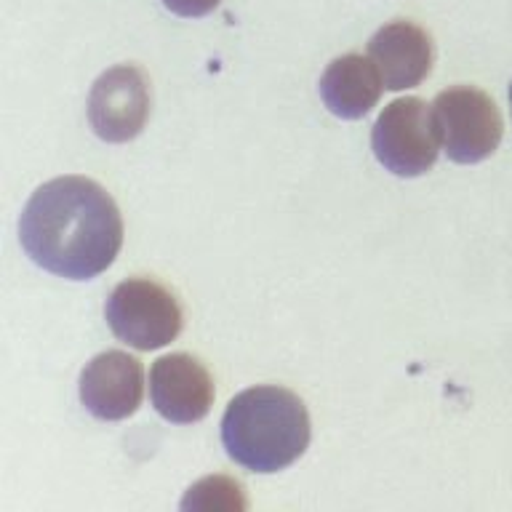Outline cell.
Wrapping results in <instances>:
<instances>
[{"instance_id":"1","label":"cell","mask_w":512,"mask_h":512,"mask_svg":"<svg viewBox=\"0 0 512 512\" xmlns=\"http://www.w3.org/2000/svg\"><path fill=\"white\" fill-rule=\"evenodd\" d=\"M19 238L32 262L67 280L102 275L123 246V219L102 184L59 176L32 192L19 219Z\"/></svg>"},{"instance_id":"2","label":"cell","mask_w":512,"mask_h":512,"mask_svg":"<svg viewBox=\"0 0 512 512\" xmlns=\"http://www.w3.org/2000/svg\"><path fill=\"white\" fill-rule=\"evenodd\" d=\"M310 414L286 387H251L230 400L222 416L227 456L248 472H280L310 446Z\"/></svg>"},{"instance_id":"3","label":"cell","mask_w":512,"mask_h":512,"mask_svg":"<svg viewBox=\"0 0 512 512\" xmlns=\"http://www.w3.org/2000/svg\"><path fill=\"white\" fill-rule=\"evenodd\" d=\"M104 318L120 342L142 352L174 342L184 323L176 296L150 278H128L112 288Z\"/></svg>"},{"instance_id":"4","label":"cell","mask_w":512,"mask_h":512,"mask_svg":"<svg viewBox=\"0 0 512 512\" xmlns=\"http://www.w3.org/2000/svg\"><path fill=\"white\" fill-rule=\"evenodd\" d=\"M440 136L432 104L406 96L382 110L371 128V150L390 174L414 179L427 174L440 155Z\"/></svg>"},{"instance_id":"5","label":"cell","mask_w":512,"mask_h":512,"mask_svg":"<svg viewBox=\"0 0 512 512\" xmlns=\"http://www.w3.org/2000/svg\"><path fill=\"white\" fill-rule=\"evenodd\" d=\"M432 118L448 160L462 166L491 158L502 142L504 123L499 107L486 91L475 86L440 91L432 102Z\"/></svg>"},{"instance_id":"6","label":"cell","mask_w":512,"mask_h":512,"mask_svg":"<svg viewBox=\"0 0 512 512\" xmlns=\"http://www.w3.org/2000/svg\"><path fill=\"white\" fill-rule=\"evenodd\" d=\"M150 78L136 64H118L88 94V123L104 142H131L142 134L150 118Z\"/></svg>"},{"instance_id":"7","label":"cell","mask_w":512,"mask_h":512,"mask_svg":"<svg viewBox=\"0 0 512 512\" xmlns=\"http://www.w3.org/2000/svg\"><path fill=\"white\" fill-rule=\"evenodd\" d=\"M214 379L187 352L163 355L150 368L152 406L166 422L192 424L206 419L214 406Z\"/></svg>"},{"instance_id":"8","label":"cell","mask_w":512,"mask_h":512,"mask_svg":"<svg viewBox=\"0 0 512 512\" xmlns=\"http://www.w3.org/2000/svg\"><path fill=\"white\" fill-rule=\"evenodd\" d=\"M142 398L144 368L128 352H102L80 374V403L102 422L128 419L142 406Z\"/></svg>"},{"instance_id":"9","label":"cell","mask_w":512,"mask_h":512,"mask_svg":"<svg viewBox=\"0 0 512 512\" xmlns=\"http://www.w3.org/2000/svg\"><path fill=\"white\" fill-rule=\"evenodd\" d=\"M368 56L382 75L384 88L403 91L419 86L432 70V38L414 22L398 19L384 24L368 40Z\"/></svg>"},{"instance_id":"10","label":"cell","mask_w":512,"mask_h":512,"mask_svg":"<svg viewBox=\"0 0 512 512\" xmlns=\"http://www.w3.org/2000/svg\"><path fill=\"white\" fill-rule=\"evenodd\" d=\"M384 80L371 56L344 54L328 64L320 78V96L328 112L342 120H358L374 110Z\"/></svg>"},{"instance_id":"11","label":"cell","mask_w":512,"mask_h":512,"mask_svg":"<svg viewBox=\"0 0 512 512\" xmlns=\"http://www.w3.org/2000/svg\"><path fill=\"white\" fill-rule=\"evenodd\" d=\"M184 510L200 507V510H211V507H246V499L240 494V486L235 480L227 478H206L200 480L198 486L190 488V494L182 499Z\"/></svg>"},{"instance_id":"12","label":"cell","mask_w":512,"mask_h":512,"mask_svg":"<svg viewBox=\"0 0 512 512\" xmlns=\"http://www.w3.org/2000/svg\"><path fill=\"white\" fill-rule=\"evenodd\" d=\"M222 0H163V6L176 16H184V19H198V16L211 14Z\"/></svg>"},{"instance_id":"13","label":"cell","mask_w":512,"mask_h":512,"mask_svg":"<svg viewBox=\"0 0 512 512\" xmlns=\"http://www.w3.org/2000/svg\"><path fill=\"white\" fill-rule=\"evenodd\" d=\"M510 112H512V83H510Z\"/></svg>"}]
</instances>
